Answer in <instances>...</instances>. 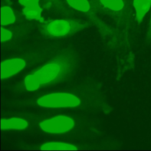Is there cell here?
Wrapping results in <instances>:
<instances>
[{
  "instance_id": "obj_1",
  "label": "cell",
  "mask_w": 151,
  "mask_h": 151,
  "mask_svg": "<svg viewBox=\"0 0 151 151\" xmlns=\"http://www.w3.org/2000/svg\"><path fill=\"white\" fill-rule=\"evenodd\" d=\"M76 63L75 53L65 51L27 76L24 80L25 87L28 91H35L42 86L63 80L74 71Z\"/></svg>"
},
{
  "instance_id": "obj_2",
  "label": "cell",
  "mask_w": 151,
  "mask_h": 151,
  "mask_svg": "<svg viewBox=\"0 0 151 151\" xmlns=\"http://www.w3.org/2000/svg\"><path fill=\"white\" fill-rule=\"evenodd\" d=\"M37 103L47 107H72L79 105L80 100L72 94L57 93L42 96L38 100Z\"/></svg>"
},
{
  "instance_id": "obj_3",
  "label": "cell",
  "mask_w": 151,
  "mask_h": 151,
  "mask_svg": "<svg viewBox=\"0 0 151 151\" xmlns=\"http://www.w3.org/2000/svg\"><path fill=\"white\" fill-rule=\"evenodd\" d=\"M84 27L83 25L73 21L55 19L47 24L45 30L51 36L61 37L74 34Z\"/></svg>"
},
{
  "instance_id": "obj_4",
  "label": "cell",
  "mask_w": 151,
  "mask_h": 151,
  "mask_svg": "<svg viewBox=\"0 0 151 151\" xmlns=\"http://www.w3.org/2000/svg\"><path fill=\"white\" fill-rule=\"evenodd\" d=\"M74 125L72 118L61 115L45 120L40 123L41 129L50 133H63L71 130Z\"/></svg>"
},
{
  "instance_id": "obj_5",
  "label": "cell",
  "mask_w": 151,
  "mask_h": 151,
  "mask_svg": "<svg viewBox=\"0 0 151 151\" xmlns=\"http://www.w3.org/2000/svg\"><path fill=\"white\" fill-rule=\"evenodd\" d=\"M25 66V62L20 58L6 60L1 64V78H8L21 71Z\"/></svg>"
},
{
  "instance_id": "obj_6",
  "label": "cell",
  "mask_w": 151,
  "mask_h": 151,
  "mask_svg": "<svg viewBox=\"0 0 151 151\" xmlns=\"http://www.w3.org/2000/svg\"><path fill=\"white\" fill-rule=\"evenodd\" d=\"M28 123L24 119L18 117L9 119H1V129L2 130L23 129L27 127Z\"/></svg>"
},
{
  "instance_id": "obj_7",
  "label": "cell",
  "mask_w": 151,
  "mask_h": 151,
  "mask_svg": "<svg viewBox=\"0 0 151 151\" xmlns=\"http://www.w3.org/2000/svg\"><path fill=\"white\" fill-rule=\"evenodd\" d=\"M133 6L137 20L140 23L150 8L151 0H133Z\"/></svg>"
},
{
  "instance_id": "obj_8",
  "label": "cell",
  "mask_w": 151,
  "mask_h": 151,
  "mask_svg": "<svg viewBox=\"0 0 151 151\" xmlns=\"http://www.w3.org/2000/svg\"><path fill=\"white\" fill-rule=\"evenodd\" d=\"M41 150H75L77 147L75 146L61 142H49L44 143L41 147Z\"/></svg>"
},
{
  "instance_id": "obj_9",
  "label": "cell",
  "mask_w": 151,
  "mask_h": 151,
  "mask_svg": "<svg viewBox=\"0 0 151 151\" xmlns=\"http://www.w3.org/2000/svg\"><path fill=\"white\" fill-rule=\"evenodd\" d=\"M15 21V17L12 9L7 6H3L1 9V24L6 25L12 24Z\"/></svg>"
},
{
  "instance_id": "obj_10",
  "label": "cell",
  "mask_w": 151,
  "mask_h": 151,
  "mask_svg": "<svg viewBox=\"0 0 151 151\" xmlns=\"http://www.w3.org/2000/svg\"><path fill=\"white\" fill-rule=\"evenodd\" d=\"M42 11V9L39 5H36L34 6H25L23 9V12L28 18L42 21L43 19L41 16Z\"/></svg>"
},
{
  "instance_id": "obj_11",
  "label": "cell",
  "mask_w": 151,
  "mask_h": 151,
  "mask_svg": "<svg viewBox=\"0 0 151 151\" xmlns=\"http://www.w3.org/2000/svg\"><path fill=\"white\" fill-rule=\"evenodd\" d=\"M68 4L73 8L81 12H87L90 5L87 0H66Z\"/></svg>"
},
{
  "instance_id": "obj_12",
  "label": "cell",
  "mask_w": 151,
  "mask_h": 151,
  "mask_svg": "<svg viewBox=\"0 0 151 151\" xmlns=\"http://www.w3.org/2000/svg\"><path fill=\"white\" fill-rule=\"evenodd\" d=\"M100 1L104 6L114 11H120L124 7L123 0H100Z\"/></svg>"
},
{
  "instance_id": "obj_13",
  "label": "cell",
  "mask_w": 151,
  "mask_h": 151,
  "mask_svg": "<svg viewBox=\"0 0 151 151\" xmlns=\"http://www.w3.org/2000/svg\"><path fill=\"white\" fill-rule=\"evenodd\" d=\"M12 37V33L4 28H1V42L7 41Z\"/></svg>"
},
{
  "instance_id": "obj_14",
  "label": "cell",
  "mask_w": 151,
  "mask_h": 151,
  "mask_svg": "<svg viewBox=\"0 0 151 151\" xmlns=\"http://www.w3.org/2000/svg\"><path fill=\"white\" fill-rule=\"evenodd\" d=\"M39 0H19V3L25 6L38 5Z\"/></svg>"
},
{
  "instance_id": "obj_15",
  "label": "cell",
  "mask_w": 151,
  "mask_h": 151,
  "mask_svg": "<svg viewBox=\"0 0 151 151\" xmlns=\"http://www.w3.org/2000/svg\"><path fill=\"white\" fill-rule=\"evenodd\" d=\"M150 30L149 31V33H148V36H147V39L149 40L147 41H150V39L151 38V17H150Z\"/></svg>"
}]
</instances>
